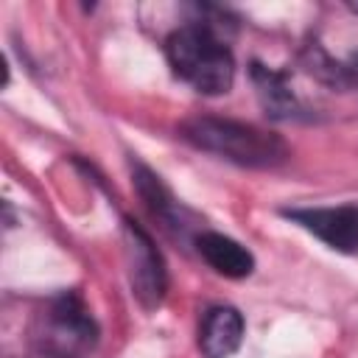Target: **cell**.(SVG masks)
<instances>
[{
	"mask_svg": "<svg viewBox=\"0 0 358 358\" xmlns=\"http://www.w3.org/2000/svg\"><path fill=\"white\" fill-rule=\"evenodd\" d=\"M171 70L196 92L221 95L235 81V62L229 48L207 25H185L165 42Z\"/></svg>",
	"mask_w": 358,
	"mask_h": 358,
	"instance_id": "cell-1",
	"label": "cell"
},
{
	"mask_svg": "<svg viewBox=\"0 0 358 358\" xmlns=\"http://www.w3.org/2000/svg\"><path fill=\"white\" fill-rule=\"evenodd\" d=\"M182 137L190 140L196 148H204L246 168H274L288 159V145L277 134L238 120L193 117L182 126Z\"/></svg>",
	"mask_w": 358,
	"mask_h": 358,
	"instance_id": "cell-2",
	"label": "cell"
},
{
	"mask_svg": "<svg viewBox=\"0 0 358 358\" xmlns=\"http://www.w3.org/2000/svg\"><path fill=\"white\" fill-rule=\"evenodd\" d=\"M126 255H129V277H131V288L134 296L145 305L154 308L162 302L165 294V266L159 252L154 249L151 238L126 218Z\"/></svg>",
	"mask_w": 358,
	"mask_h": 358,
	"instance_id": "cell-3",
	"label": "cell"
},
{
	"mask_svg": "<svg viewBox=\"0 0 358 358\" xmlns=\"http://www.w3.org/2000/svg\"><path fill=\"white\" fill-rule=\"evenodd\" d=\"M285 215L338 252L358 249V207H310L288 210Z\"/></svg>",
	"mask_w": 358,
	"mask_h": 358,
	"instance_id": "cell-4",
	"label": "cell"
},
{
	"mask_svg": "<svg viewBox=\"0 0 358 358\" xmlns=\"http://www.w3.org/2000/svg\"><path fill=\"white\" fill-rule=\"evenodd\" d=\"M243 338V316L229 305H215L204 313L199 330V350L204 358H229Z\"/></svg>",
	"mask_w": 358,
	"mask_h": 358,
	"instance_id": "cell-5",
	"label": "cell"
},
{
	"mask_svg": "<svg viewBox=\"0 0 358 358\" xmlns=\"http://www.w3.org/2000/svg\"><path fill=\"white\" fill-rule=\"evenodd\" d=\"M199 255L224 277H249L255 268V257L249 255L246 246H241L238 241L218 235V232H204L196 238Z\"/></svg>",
	"mask_w": 358,
	"mask_h": 358,
	"instance_id": "cell-6",
	"label": "cell"
},
{
	"mask_svg": "<svg viewBox=\"0 0 358 358\" xmlns=\"http://www.w3.org/2000/svg\"><path fill=\"white\" fill-rule=\"evenodd\" d=\"M252 78H255V87H257V95H260L263 106L274 117H291L294 115L296 101H294L291 90L285 87V81H282L280 73H271L263 64H252Z\"/></svg>",
	"mask_w": 358,
	"mask_h": 358,
	"instance_id": "cell-7",
	"label": "cell"
},
{
	"mask_svg": "<svg viewBox=\"0 0 358 358\" xmlns=\"http://www.w3.org/2000/svg\"><path fill=\"white\" fill-rule=\"evenodd\" d=\"M336 81L344 84V87H358V56L347 64H338V78Z\"/></svg>",
	"mask_w": 358,
	"mask_h": 358,
	"instance_id": "cell-8",
	"label": "cell"
},
{
	"mask_svg": "<svg viewBox=\"0 0 358 358\" xmlns=\"http://www.w3.org/2000/svg\"><path fill=\"white\" fill-rule=\"evenodd\" d=\"M352 8H355V11H358V3H352Z\"/></svg>",
	"mask_w": 358,
	"mask_h": 358,
	"instance_id": "cell-9",
	"label": "cell"
}]
</instances>
